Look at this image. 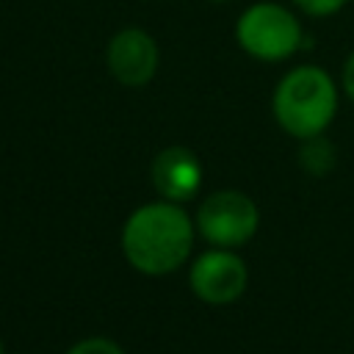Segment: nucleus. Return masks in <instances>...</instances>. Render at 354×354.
<instances>
[{"instance_id": "nucleus-1", "label": "nucleus", "mask_w": 354, "mask_h": 354, "mask_svg": "<svg viewBox=\"0 0 354 354\" xmlns=\"http://www.w3.org/2000/svg\"><path fill=\"white\" fill-rule=\"evenodd\" d=\"M191 246V218L174 202H152L138 207L122 230V249L130 266L155 277L180 268L188 260Z\"/></svg>"}, {"instance_id": "nucleus-2", "label": "nucleus", "mask_w": 354, "mask_h": 354, "mask_svg": "<svg viewBox=\"0 0 354 354\" xmlns=\"http://www.w3.org/2000/svg\"><path fill=\"white\" fill-rule=\"evenodd\" d=\"M337 111V88L318 66H296L274 91V116L296 138H310L326 130Z\"/></svg>"}, {"instance_id": "nucleus-3", "label": "nucleus", "mask_w": 354, "mask_h": 354, "mask_svg": "<svg viewBox=\"0 0 354 354\" xmlns=\"http://www.w3.org/2000/svg\"><path fill=\"white\" fill-rule=\"evenodd\" d=\"M241 47L260 58V61H282L290 58L301 44V25L299 19L277 6V3H257L249 6L238 25H235Z\"/></svg>"}, {"instance_id": "nucleus-4", "label": "nucleus", "mask_w": 354, "mask_h": 354, "mask_svg": "<svg viewBox=\"0 0 354 354\" xmlns=\"http://www.w3.org/2000/svg\"><path fill=\"white\" fill-rule=\"evenodd\" d=\"M260 224L257 205L241 191H216L210 194L196 213L199 232L216 246H241L246 243Z\"/></svg>"}, {"instance_id": "nucleus-5", "label": "nucleus", "mask_w": 354, "mask_h": 354, "mask_svg": "<svg viewBox=\"0 0 354 354\" xmlns=\"http://www.w3.org/2000/svg\"><path fill=\"white\" fill-rule=\"evenodd\" d=\"M246 266L238 254L224 246L216 252H205L191 266V288L207 304H227L238 299L246 288Z\"/></svg>"}, {"instance_id": "nucleus-6", "label": "nucleus", "mask_w": 354, "mask_h": 354, "mask_svg": "<svg viewBox=\"0 0 354 354\" xmlns=\"http://www.w3.org/2000/svg\"><path fill=\"white\" fill-rule=\"evenodd\" d=\"M108 69L124 86H144L158 69V44L141 28H124L108 44Z\"/></svg>"}, {"instance_id": "nucleus-7", "label": "nucleus", "mask_w": 354, "mask_h": 354, "mask_svg": "<svg viewBox=\"0 0 354 354\" xmlns=\"http://www.w3.org/2000/svg\"><path fill=\"white\" fill-rule=\"evenodd\" d=\"M152 183L169 202H185L199 191L202 166L188 147H166L152 160Z\"/></svg>"}, {"instance_id": "nucleus-8", "label": "nucleus", "mask_w": 354, "mask_h": 354, "mask_svg": "<svg viewBox=\"0 0 354 354\" xmlns=\"http://www.w3.org/2000/svg\"><path fill=\"white\" fill-rule=\"evenodd\" d=\"M299 163H301L310 174H315V177L326 174V171L335 166V147H332V141L324 138L321 133L304 138V144H301V149H299Z\"/></svg>"}, {"instance_id": "nucleus-9", "label": "nucleus", "mask_w": 354, "mask_h": 354, "mask_svg": "<svg viewBox=\"0 0 354 354\" xmlns=\"http://www.w3.org/2000/svg\"><path fill=\"white\" fill-rule=\"evenodd\" d=\"M66 354H124V351L108 337H86V340L75 343Z\"/></svg>"}, {"instance_id": "nucleus-10", "label": "nucleus", "mask_w": 354, "mask_h": 354, "mask_svg": "<svg viewBox=\"0 0 354 354\" xmlns=\"http://www.w3.org/2000/svg\"><path fill=\"white\" fill-rule=\"evenodd\" d=\"M293 3H296L301 11H307L310 17H329V14L340 11L346 0H293Z\"/></svg>"}, {"instance_id": "nucleus-11", "label": "nucleus", "mask_w": 354, "mask_h": 354, "mask_svg": "<svg viewBox=\"0 0 354 354\" xmlns=\"http://www.w3.org/2000/svg\"><path fill=\"white\" fill-rule=\"evenodd\" d=\"M343 88H346V94L354 100V53L348 55V61H346V66H343Z\"/></svg>"}, {"instance_id": "nucleus-12", "label": "nucleus", "mask_w": 354, "mask_h": 354, "mask_svg": "<svg viewBox=\"0 0 354 354\" xmlns=\"http://www.w3.org/2000/svg\"><path fill=\"white\" fill-rule=\"evenodd\" d=\"M0 354H3V346H0Z\"/></svg>"}]
</instances>
